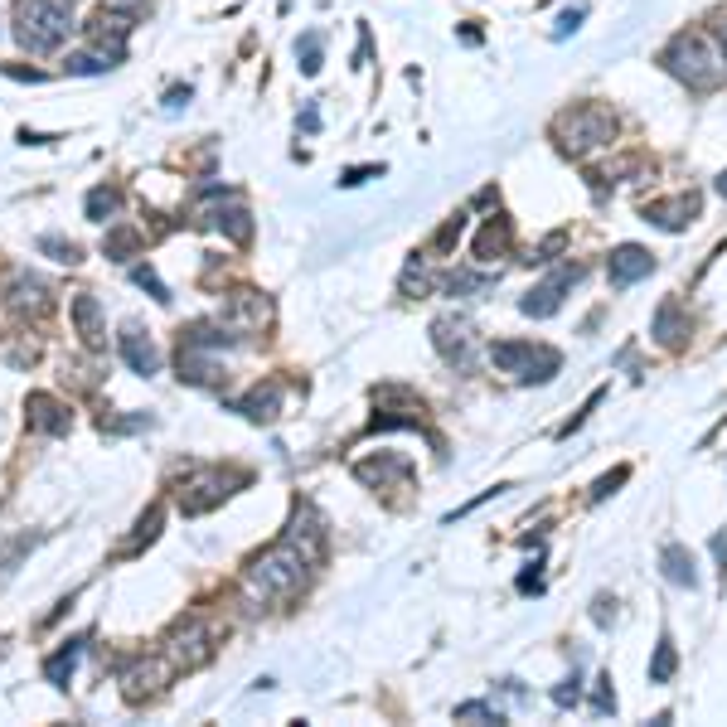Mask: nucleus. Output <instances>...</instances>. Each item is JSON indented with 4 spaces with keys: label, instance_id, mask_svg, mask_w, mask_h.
<instances>
[{
    "label": "nucleus",
    "instance_id": "obj_15",
    "mask_svg": "<svg viewBox=\"0 0 727 727\" xmlns=\"http://www.w3.org/2000/svg\"><path fill=\"white\" fill-rule=\"evenodd\" d=\"M117 345H122V359H127V364H131V374H141V379H151V374H156V369H160V349L151 345V335H141V330H131V325H127Z\"/></svg>",
    "mask_w": 727,
    "mask_h": 727
},
{
    "label": "nucleus",
    "instance_id": "obj_40",
    "mask_svg": "<svg viewBox=\"0 0 727 727\" xmlns=\"http://www.w3.org/2000/svg\"><path fill=\"white\" fill-rule=\"evenodd\" d=\"M718 44H723V64H727V25H718Z\"/></svg>",
    "mask_w": 727,
    "mask_h": 727
},
{
    "label": "nucleus",
    "instance_id": "obj_13",
    "mask_svg": "<svg viewBox=\"0 0 727 727\" xmlns=\"http://www.w3.org/2000/svg\"><path fill=\"white\" fill-rule=\"evenodd\" d=\"M650 272H655V257L645 253V248H635V243L616 248V253H611V262H606V277H611V286H631V282H640V277H650Z\"/></svg>",
    "mask_w": 727,
    "mask_h": 727
},
{
    "label": "nucleus",
    "instance_id": "obj_18",
    "mask_svg": "<svg viewBox=\"0 0 727 727\" xmlns=\"http://www.w3.org/2000/svg\"><path fill=\"white\" fill-rule=\"evenodd\" d=\"M286 538H291L296 548H306V553H311V563H316L320 543H325V519H320L311 505H301V509H296V519H291V534H286Z\"/></svg>",
    "mask_w": 727,
    "mask_h": 727
},
{
    "label": "nucleus",
    "instance_id": "obj_33",
    "mask_svg": "<svg viewBox=\"0 0 727 727\" xmlns=\"http://www.w3.org/2000/svg\"><path fill=\"white\" fill-rule=\"evenodd\" d=\"M131 277H136V286H146V291H151V296H156L160 306H165V301H170V291H165V282H160L156 272H151V267H136V272H131Z\"/></svg>",
    "mask_w": 727,
    "mask_h": 727
},
{
    "label": "nucleus",
    "instance_id": "obj_37",
    "mask_svg": "<svg viewBox=\"0 0 727 727\" xmlns=\"http://www.w3.org/2000/svg\"><path fill=\"white\" fill-rule=\"evenodd\" d=\"M107 5H112V10H127V15H136V10H146L151 0H107Z\"/></svg>",
    "mask_w": 727,
    "mask_h": 727
},
{
    "label": "nucleus",
    "instance_id": "obj_12",
    "mask_svg": "<svg viewBox=\"0 0 727 727\" xmlns=\"http://www.w3.org/2000/svg\"><path fill=\"white\" fill-rule=\"evenodd\" d=\"M25 422H30V432H44V437H59L68 432V422H73V412L54 398V393H30L25 398Z\"/></svg>",
    "mask_w": 727,
    "mask_h": 727
},
{
    "label": "nucleus",
    "instance_id": "obj_6",
    "mask_svg": "<svg viewBox=\"0 0 727 727\" xmlns=\"http://www.w3.org/2000/svg\"><path fill=\"white\" fill-rule=\"evenodd\" d=\"M243 475L233 471H194L185 485H180V514H209L214 505H223L228 495H233V485H238Z\"/></svg>",
    "mask_w": 727,
    "mask_h": 727
},
{
    "label": "nucleus",
    "instance_id": "obj_24",
    "mask_svg": "<svg viewBox=\"0 0 727 727\" xmlns=\"http://www.w3.org/2000/svg\"><path fill=\"white\" fill-rule=\"evenodd\" d=\"M393 475H408V461H359V480H369V485H383Z\"/></svg>",
    "mask_w": 727,
    "mask_h": 727
},
{
    "label": "nucleus",
    "instance_id": "obj_35",
    "mask_svg": "<svg viewBox=\"0 0 727 727\" xmlns=\"http://www.w3.org/2000/svg\"><path fill=\"white\" fill-rule=\"evenodd\" d=\"M5 73H10V78H30V83H44V73H39V68H20V64H10Z\"/></svg>",
    "mask_w": 727,
    "mask_h": 727
},
{
    "label": "nucleus",
    "instance_id": "obj_25",
    "mask_svg": "<svg viewBox=\"0 0 727 727\" xmlns=\"http://www.w3.org/2000/svg\"><path fill=\"white\" fill-rule=\"evenodd\" d=\"M136 248H141V233H136V228H117V233H107V243H102V253L117 257V262L127 253H136Z\"/></svg>",
    "mask_w": 727,
    "mask_h": 727
},
{
    "label": "nucleus",
    "instance_id": "obj_1",
    "mask_svg": "<svg viewBox=\"0 0 727 727\" xmlns=\"http://www.w3.org/2000/svg\"><path fill=\"white\" fill-rule=\"evenodd\" d=\"M306 577H311V553L296 548L291 538H282L248 563L243 592H248V601H291L306 587Z\"/></svg>",
    "mask_w": 727,
    "mask_h": 727
},
{
    "label": "nucleus",
    "instance_id": "obj_3",
    "mask_svg": "<svg viewBox=\"0 0 727 727\" xmlns=\"http://www.w3.org/2000/svg\"><path fill=\"white\" fill-rule=\"evenodd\" d=\"M664 64L674 78H684L689 88H718L727 78L723 54H713L708 34H679L669 49H664Z\"/></svg>",
    "mask_w": 727,
    "mask_h": 727
},
{
    "label": "nucleus",
    "instance_id": "obj_10",
    "mask_svg": "<svg viewBox=\"0 0 727 727\" xmlns=\"http://www.w3.org/2000/svg\"><path fill=\"white\" fill-rule=\"evenodd\" d=\"M175 674V664L170 660H136L131 669H122V694L131 703H141V698H156L165 689V679Z\"/></svg>",
    "mask_w": 727,
    "mask_h": 727
},
{
    "label": "nucleus",
    "instance_id": "obj_19",
    "mask_svg": "<svg viewBox=\"0 0 727 727\" xmlns=\"http://www.w3.org/2000/svg\"><path fill=\"white\" fill-rule=\"evenodd\" d=\"M277 408H282V383H257L253 393L238 403V412H243V417H253V422H272V417H277Z\"/></svg>",
    "mask_w": 727,
    "mask_h": 727
},
{
    "label": "nucleus",
    "instance_id": "obj_30",
    "mask_svg": "<svg viewBox=\"0 0 727 727\" xmlns=\"http://www.w3.org/2000/svg\"><path fill=\"white\" fill-rule=\"evenodd\" d=\"M64 68L68 73H107V68H117V59H107V54L97 49V54H73Z\"/></svg>",
    "mask_w": 727,
    "mask_h": 727
},
{
    "label": "nucleus",
    "instance_id": "obj_8",
    "mask_svg": "<svg viewBox=\"0 0 727 727\" xmlns=\"http://www.w3.org/2000/svg\"><path fill=\"white\" fill-rule=\"evenodd\" d=\"M5 306L15 311V316H49L54 311V286L39 282V277H30V272H20L15 282L5 286Z\"/></svg>",
    "mask_w": 727,
    "mask_h": 727
},
{
    "label": "nucleus",
    "instance_id": "obj_2",
    "mask_svg": "<svg viewBox=\"0 0 727 727\" xmlns=\"http://www.w3.org/2000/svg\"><path fill=\"white\" fill-rule=\"evenodd\" d=\"M73 34V0H15V39L30 54H54Z\"/></svg>",
    "mask_w": 727,
    "mask_h": 727
},
{
    "label": "nucleus",
    "instance_id": "obj_20",
    "mask_svg": "<svg viewBox=\"0 0 727 727\" xmlns=\"http://www.w3.org/2000/svg\"><path fill=\"white\" fill-rule=\"evenodd\" d=\"M694 214H698L694 194H679V199H669V204H645V219H655L660 228H684Z\"/></svg>",
    "mask_w": 727,
    "mask_h": 727
},
{
    "label": "nucleus",
    "instance_id": "obj_32",
    "mask_svg": "<svg viewBox=\"0 0 727 727\" xmlns=\"http://www.w3.org/2000/svg\"><path fill=\"white\" fill-rule=\"evenodd\" d=\"M296 59H301V73H320V34L296 39Z\"/></svg>",
    "mask_w": 727,
    "mask_h": 727
},
{
    "label": "nucleus",
    "instance_id": "obj_7",
    "mask_svg": "<svg viewBox=\"0 0 727 727\" xmlns=\"http://www.w3.org/2000/svg\"><path fill=\"white\" fill-rule=\"evenodd\" d=\"M209 655H214V631L204 621H185V626H175L170 640H165V660L175 664V674L180 669L190 674L199 664H209Z\"/></svg>",
    "mask_w": 727,
    "mask_h": 727
},
{
    "label": "nucleus",
    "instance_id": "obj_26",
    "mask_svg": "<svg viewBox=\"0 0 727 727\" xmlns=\"http://www.w3.org/2000/svg\"><path fill=\"white\" fill-rule=\"evenodd\" d=\"M117 190H107V185H97L93 194H88V219L93 223H107V214H117Z\"/></svg>",
    "mask_w": 727,
    "mask_h": 727
},
{
    "label": "nucleus",
    "instance_id": "obj_14",
    "mask_svg": "<svg viewBox=\"0 0 727 727\" xmlns=\"http://www.w3.org/2000/svg\"><path fill=\"white\" fill-rule=\"evenodd\" d=\"M267 316H272V306H267L257 291H238V296L228 301V311H223L228 330H262V325H267Z\"/></svg>",
    "mask_w": 727,
    "mask_h": 727
},
{
    "label": "nucleus",
    "instance_id": "obj_34",
    "mask_svg": "<svg viewBox=\"0 0 727 727\" xmlns=\"http://www.w3.org/2000/svg\"><path fill=\"white\" fill-rule=\"evenodd\" d=\"M626 475H631V471L621 466V471H616V475H606V480H597V490H592V500H606V495H611V490H616V485H621Z\"/></svg>",
    "mask_w": 727,
    "mask_h": 727
},
{
    "label": "nucleus",
    "instance_id": "obj_36",
    "mask_svg": "<svg viewBox=\"0 0 727 727\" xmlns=\"http://www.w3.org/2000/svg\"><path fill=\"white\" fill-rule=\"evenodd\" d=\"M369 175H379V170H374V165H364V170H349V175H345V180H340V185H364Z\"/></svg>",
    "mask_w": 727,
    "mask_h": 727
},
{
    "label": "nucleus",
    "instance_id": "obj_9",
    "mask_svg": "<svg viewBox=\"0 0 727 727\" xmlns=\"http://www.w3.org/2000/svg\"><path fill=\"white\" fill-rule=\"evenodd\" d=\"M88 34H93V44L107 54V59H122V54H127V39H131V15L127 10L102 5L93 15V25H88Z\"/></svg>",
    "mask_w": 727,
    "mask_h": 727
},
{
    "label": "nucleus",
    "instance_id": "obj_5",
    "mask_svg": "<svg viewBox=\"0 0 727 727\" xmlns=\"http://www.w3.org/2000/svg\"><path fill=\"white\" fill-rule=\"evenodd\" d=\"M490 359H495V369L500 374H514V379L524 383H548L558 374V349H543V345H519V340H509V345H495L490 349Z\"/></svg>",
    "mask_w": 727,
    "mask_h": 727
},
{
    "label": "nucleus",
    "instance_id": "obj_4",
    "mask_svg": "<svg viewBox=\"0 0 727 727\" xmlns=\"http://www.w3.org/2000/svg\"><path fill=\"white\" fill-rule=\"evenodd\" d=\"M611 131H616V122H611L606 107H572V112H563L553 122V136L563 141V151H572V156H582L592 146H606Z\"/></svg>",
    "mask_w": 727,
    "mask_h": 727
},
{
    "label": "nucleus",
    "instance_id": "obj_17",
    "mask_svg": "<svg viewBox=\"0 0 727 727\" xmlns=\"http://www.w3.org/2000/svg\"><path fill=\"white\" fill-rule=\"evenodd\" d=\"M437 349L451 364H471V325L466 320H437Z\"/></svg>",
    "mask_w": 727,
    "mask_h": 727
},
{
    "label": "nucleus",
    "instance_id": "obj_39",
    "mask_svg": "<svg viewBox=\"0 0 727 727\" xmlns=\"http://www.w3.org/2000/svg\"><path fill=\"white\" fill-rule=\"evenodd\" d=\"M180 102H190V88H175V93L165 97V107H180Z\"/></svg>",
    "mask_w": 727,
    "mask_h": 727
},
{
    "label": "nucleus",
    "instance_id": "obj_23",
    "mask_svg": "<svg viewBox=\"0 0 727 727\" xmlns=\"http://www.w3.org/2000/svg\"><path fill=\"white\" fill-rule=\"evenodd\" d=\"M664 577H669V582H684V587H694V582H698L694 558H689L679 543H669V548H664Z\"/></svg>",
    "mask_w": 727,
    "mask_h": 727
},
{
    "label": "nucleus",
    "instance_id": "obj_21",
    "mask_svg": "<svg viewBox=\"0 0 727 727\" xmlns=\"http://www.w3.org/2000/svg\"><path fill=\"white\" fill-rule=\"evenodd\" d=\"M78 655H83V635H78V640H68L64 650H59V655H54V660L44 664V679H49V684H59V689H64L68 679H73V669H78Z\"/></svg>",
    "mask_w": 727,
    "mask_h": 727
},
{
    "label": "nucleus",
    "instance_id": "obj_22",
    "mask_svg": "<svg viewBox=\"0 0 727 727\" xmlns=\"http://www.w3.org/2000/svg\"><path fill=\"white\" fill-rule=\"evenodd\" d=\"M209 223H214V228H228V233H233V243H248V238H253V219H248V209H243V204H228V209H219Z\"/></svg>",
    "mask_w": 727,
    "mask_h": 727
},
{
    "label": "nucleus",
    "instance_id": "obj_27",
    "mask_svg": "<svg viewBox=\"0 0 727 727\" xmlns=\"http://www.w3.org/2000/svg\"><path fill=\"white\" fill-rule=\"evenodd\" d=\"M674 664H679V655H674V640L664 635L660 650H655V664H650V684H664V679L674 674Z\"/></svg>",
    "mask_w": 727,
    "mask_h": 727
},
{
    "label": "nucleus",
    "instance_id": "obj_11",
    "mask_svg": "<svg viewBox=\"0 0 727 727\" xmlns=\"http://www.w3.org/2000/svg\"><path fill=\"white\" fill-rule=\"evenodd\" d=\"M577 277H582V267H558V272H553L548 282L534 286V291H529V296L519 301V311H524V316H553V311L563 306V291H568V286L577 282Z\"/></svg>",
    "mask_w": 727,
    "mask_h": 727
},
{
    "label": "nucleus",
    "instance_id": "obj_16",
    "mask_svg": "<svg viewBox=\"0 0 727 727\" xmlns=\"http://www.w3.org/2000/svg\"><path fill=\"white\" fill-rule=\"evenodd\" d=\"M73 325H78V335H83V345H88V349H102V345H107V330H102V306H97V296H88V291H78V296H73Z\"/></svg>",
    "mask_w": 727,
    "mask_h": 727
},
{
    "label": "nucleus",
    "instance_id": "obj_28",
    "mask_svg": "<svg viewBox=\"0 0 727 727\" xmlns=\"http://www.w3.org/2000/svg\"><path fill=\"white\" fill-rule=\"evenodd\" d=\"M39 253H49L54 262H68V267L83 262V248L78 243H64V238H39Z\"/></svg>",
    "mask_w": 727,
    "mask_h": 727
},
{
    "label": "nucleus",
    "instance_id": "obj_41",
    "mask_svg": "<svg viewBox=\"0 0 727 727\" xmlns=\"http://www.w3.org/2000/svg\"><path fill=\"white\" fill-rule=\"evenodd\" d=\"M718 194H723V199H727V170H723V175H718Z\"/></svg>",
    "mask_w": 727,
    "mask_h": 727
},
{
    "label": "nucleus",
    "instance_id": "obj_31",
    "mask_svg": "<svg viewBox=\"0 0 727 727\" xmlns=\"http://www.w3.org/2000/svg\"><path fill=\"white\" fill-rule=\"evenodd\" d=\"M505 243H509V228H505V223H485V233H480V243H475V257L500 253Z\"/></svg>",
    "mask_w": 727,
    "mask_h": 727
},
{
    "label": "nucleus",
    "instance_id": "obj_29",
    "mask_svg": "<svg viewBox=\"0 0 727 727\" xmlns=\"http://www.w3.org/2000/svg\"><path fill=\"white\" fill-rule=\"evenodd\" d=\"M160 534V505H151L146 514H141V524H136V534H131V543H127V553H136L141 543H151V538Z\"/></svg>",
    "mask_w": 727,
    "mask_h": 727
},
{
    "label": "nucleus",
    "instance_id": "obj_38",
    "mask_svg": "<svg viewBox=\"0 0 727 727\" xmlns=\"http://www.w3.org/2000/svg\"><path fill=\"white\" fill-rule=\"evenodd\" d=\"M577 20H582V5H577V10H568V15H563V25H558V39H563V34H568V30H577Z\"/></svg>",
    "mask_w": 727,
    "mask_h": 727
}]
</instances>
